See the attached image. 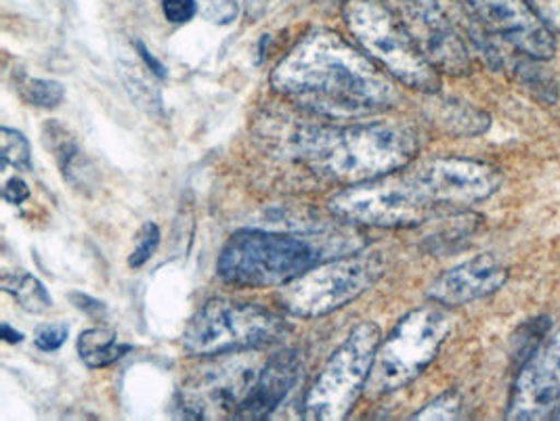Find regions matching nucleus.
<instances>
[{
	"mask_svg": "<svg viewBox=\"0 0 560 421\" xmlns=\"http://www.w3.org/2000/svg\"><path fill=\"white\" fill-rule=\"evenodd\" d=\"M342 17L359 49L390 78L420 93H436L441 89V72L434 70L416 45L406 22L383 0H347Z\"/></svg>",
	"mask_w": 560,
	"mask_h": 421,
	"instance_id": "20e7f679",
	"label": "nucleus"
},
{
	"mask_svg": "<svg viewBox=\"0 0 560 421\" xmlns=\"http://www.w3.org/2000/svg\"><path fill=\"white\" fill-rule=\"evenodd\" d=\"M0 148H2V166H13L18 171H32V153L26 137L7 126L0 128Z\"/></svg>",
	"mask_w": 560,
	"mask_h": 421,
	"instance_id": "aec40b11",
	"label": "nucleus"
},
{
	"mask_svg": "<svg viewBox=\"0 0 560 421\" xmlns=\"http://www.w3.org/2000/svg\"><path fill=\"white\" fill-rule=\"evenodd\" d=\"M135 49L139 50V55H141V59L145 61V66H148V70L152 72L153 75H158V78H166V68H164V63L162 61H158L155 57H153L152 52L148 50V47L141 43V40H135Z\"/></svg>",
	"mask_w": 560,
	"mask_h": 421,
	"instance_id": "c85d7f7f",
	"label": "nucleus"
},
{
	"mask_svg": "<svg viewBox=\"0 0 560 421\" xmlns=\"http://www.w3.org/2000/svg\"><path fill=\"white\" fill-rule=\"evenodd\" d=\"M22 100L43 109H52L63 101V86L55 80H43V78H30L24 75L18 84Z\"/></svg>",
	"mask_w": 560,
	"mask_h": 421,
	"instance_id": "6ab92c4d",
	"label": "nucleus"
},
{
	"mask_svg": "<svg viewBox=\"0 0 560 421\" xmlns=\"http://www.w3.org/2000/svg\"><path fill=\"white\" fill-rule=\"evenodd\" d=\"M70 300L77 304V308H80L82 313H86V315H91V317H102L103 313H105V306H103L100 300H95V297L86 296V294H82V292H74Z\"/></svg>",
	"mask_w": 560,
	"mask_h": 421,
	"instance_id": "cd10ccee",
	"label": "nucleus"
},
{
	"mask_svg": "<svg viewBox=\"0 0 560 421\" xmlns=\"http://www.w3.org/2000/svg\"><path fill=\"white\" fill-rule=\"evenodd\" d=\"M78 354L86 367L102 370L120 361L132 348L118 342L114 329L107 327H93L80 334L78 338Z\"/></svg>",
	"mask_w": 560,
	"mask_h": 421,
	"instance_id": "f3484780",
	"label": "nucleus"
},
{
	"mask_svg": "<svg viewBox=\"0 0 560 421\" xmlns=\"http://www.w3.org/2000/svg\"><path fill=\"white\" fill-rule=\"evenodd\" d=\"M546 25L560 27V0H527Z\"/></svg>",
	"mask_w": 560,
	"mask_h": 421,
	"instance_id": "a878e982",
	"label": "nucleus"
},
{
	"mask_svg": "<svg viewBox=\"0 0 560 421\" xmlns=\"http://www.w3.org/2000/svg\"><path fill=\"white\" fill-rule=\"evenodd\" d=\"M160 246V229L155 223H145L137 235V246L128 256V267L139 269L153 256V252Z\"/></svg>",
	"mask_w": 560,
	"mask_h": 421,
	"instance_id": "4be33fe9",
	"label": "nucleus"
},
{
	"mask_svg": "<svg viewBox=\"0 0 560 421\" xmlns=\"http://www.w3.org/2000/svg\"><path fill=\"white\" fill-rule=\"evenodd\" d=\"M383 273V260L376 254L334 258L285 283L278 294V302L281 308L296 317H326L363 296Z\"/></svg>",
	"mask_w": 560,
	"mask_h": 421,
	"instance_id": "1a4fd4ad",
	"label": "nucleus"
},
{
	"mask_svg": "<svg viewBox=\"0 0 560 421\" xmlns=\"http://www.w3.org/2000/svg\"><path fill=\"white\" fill-rule=\"evenodd\" d=\"M509 281V269L493 256L481 254L441 274L427 296L441 306H459L495 294Z\"/></svg>",
	"mask_w": 560,
	"mask_h": 421,
	"instance_id": "4468645a",
	"label": "nucleus"
},
{
	"mask_svg": "<svg viewBox=\"0 0 560 421\" xmlns=\"http://www.w3.org/2000/svg\"><path fill=\"white\" fill-rule=\"evenodd\" d=\"M125 82H127L128 91H130V95H132V100L137 101V103H141L143 105V95L148 97V101H150V109H160L162 107V103H160V95L158 93H153L155 89H150L139 75L135 78V74H132V78H128L127 74H125Z\"/></svg>",
	"mask_w": 560,
	"mask_h": 421,
	"instance_id": "393cba45",
	"label": "nucleus"
},
{
	"mask_svg": "<svg viewBox=\"0 0 560 421\" xmlns=\"http://www.w3.org/2000/svg\"><path fill=\"white\" fill-rule=\"evenodd\" d=\"M475 20L491 34L534 59L548 61L557 52L555 34L527 0H464Z\"/></svg>",
	"mask_w": 560,
	"mask_h": 421,
	"instance_id": "f8f14e48",
	"label": "nucleus"
},
{
	"mask_svg": "<svg viewBox=\"0 0 560 421\" xmlns=\"http://www.w3.org/2000/svg\"><path fill=\"white\" fill-rule=\"evenodd\" d=\"M462 418V397L456 390H450L441 397L431 400L427 407H422L418 413L411 416V420H458Z\"/></svg>",
	"mask_w": 560,
	"mask_h": 421,
	"instance_id": "412c9836",
	"label": "nucleus"
},
{
	"mask_svg": "<svg viewBox=\"0 0 560 421\" xmlns=\"http://www.w3.org/2000/svg\"><path fill=\"white\" fill-rule=\"evenodd\" d=\"M288 149L313 173L355 185L409 166L420 151V135L399 122L303 126L288 135Z\"/></svg>",
	"mask_w": 560,
	"mask_h": 421,
	"instance_id": "f03ea898",
	"label": "nucleus"
},
{
	"mask_svg": "<svg viewBox=\"0 0 560 421\" xmlns=\"http://www.w3.org/2000/svg\"><path fill=\"white\" fill-rule=\"evenodd\" d=\"M2 198L7 199L9 203H13V206L24 203L30 198V187H27L26 180L20 178V176L9 178L2 187Z\"/></svg>",
	"mask_w": 560,
	"mask_h": 421,
	"instance_id": "bb28decb",
	"label": "nucleus"
},
{
	"mask_svg": "<svg viewBox=\"0 0 560 421\" xmlns=\"http://www.w3.org/2000/svg\"><path fill=\"white\" fill-rule=\"evenodd\" d=\"M43 141L57 160L59 171L66 176V180L74 187H86L89 183V168L86 155L77 143V139L70 135V130L61 122H47L43 128Z\"/></svg>",
	"mask_w": 560,
	"mask_h": 421,
	"instance_id": "dca6fc26",
	"label": "nucleus"
},
{
	"mask_svg": "<svg viewBox=\"0 0 560 421\" xmlns=\"http://www.w3.org/2000/svg\"><path fill=\"white\" fill-rule=\"evenodd\" d=\"M328 208L340 221L383 229L416 226L439 210L411 168L349 185L328 201Z\"/></svg>",
	"mask_w": 560,
	"mask_h": 421,
	"instance_id": "0eeeda50",
	"label": "nucleus"
},
{
	"mask_svg": "<svg viewBox=\"0 0 560 421\" xmlns=\"http://www.w3.org/2000/svg\"><path fill=\"white\" fill-rule=\"evenodd\" d=\"M68 336H70V329L63 323L43 325V327H38V331L34 336V344L45 352H52V350L63 347Z\"/></svg>",
	"mask_w": 560,
	"mask_h": 421,
	"instance_id": "5701e85b",
	"label": "nucleus"
},
{
	"mask_svg": "<svg viewBox=\"0 0 560 421\" xmlns=\"http://www.w3.org/2000/svg\"><path fill=\"white\" fill-rule=\"evenodd\" d=\"M285 334L280 315L248 302L208 300L183 334V348L194 356H214L265 347Z\"/></svg>",
	"mask_w": 560,
	"mask_h": 421,
	"instance_id": "6e6552de",
	"label": "nucleus"
},
{
	"mask_svg": "<svg viewBox=\"0 0 560 421\" xmlns=\"http://www.w3.org/2000/svg\"><path fill=\"white\" fill-rule=\"evenodd\" d=\"M452 327L454 319L441 308L408 313L376 352L365 386L368 395L383 397L413 382L433 363Z\"/></svg>",
	"mask_w": 560,
	"mask_h": 421,
	"instance_id": "39448f33",
	"label": "nucleus"
},
{
	"mask_svg": "<svg viewBox=\"0 0 560 421\" xmlns=\"http://www.w3.org/2000/svg\"><path fill=\"white\" fill-rule=\"evenodd\" d=\"M162 13L168 20V24H187L196 17L198 2L196 0H162Z\"/></svg>",
	"mask_w": 560,
	"mask_h": 421,
	"instance_id": "b1692460",
	"label": "nucleus"
},
{
	"mask_svg": "<svg viewBox=\"0 0 560 421\" xmlns=\"http://www.w3.org/2000/svg\"><path fill=\"white\" fill-rule=\"evenodd\" d=\"M0 334H2V340L4 342H9V344H20L22 340H24V334H20V331H15L9 323H2V327H0Z\"/></svg>",
	"mask_w": 560,
	"mask_h": 421,
	"instance_id": "c756f323",
	"label": "nucleus"
},
{
	"mask_svg": "<svg viewBox=\"0 0 560 421\" xmlns=\"http://www.w3.org/2000/svg\"><path fill=\"white\" fill-rule=\"evenodd\" d=\"M2 290L15 297L27 313L43 315L51 308L52 300L45 285L30 273H4L0 281Z\"/></svg>",
	"mask_w": 560,
	"mask_h": 421,
	"instance_id": "a211bd4d",
	"label": "nucleus"
},
{
	"mask_svg": "<svg viewBox=\"0 0 560 421\" xmlns=\"http://www.w3.org/2000/svg\"><path fill=\"white\" fill-rule=\"evenodd\" d=\"M560 411V329L527 359L516 375L506 418L548 420Z\"/></svg>",
	"mask_w": 560,
	"mask_h": 421,
	"instance_id": "ddd939ff",
	"label": "nucleus"
},
{
	"mask_svg": "<svg viewBox=\"0 0 560 421\" xmlns=\"http://www.w3.org/2000/svg\"><path fill=\"white\" fill-rule=\"evenodd\" d=\"M378 348L381 327L376 323L357 325L306 390L303 418L313 421L345 420L368 386Z\"/></svg>",
	"mask_w": 560,
	"mask_h": 421,
	"instance_id": "423d86ee",
	"label": "nucleus"
},
{
	"mask_svg": "<svg viewBox=\"0 0 560 421\" xmlns=\"http://www.w3.org/2000/svg\"><path fill=\"white\" fill-rule=\"evenodd\" d=\"M411 173L436 208L472 206L491 198L502 185V173L493 164L470 157H433Z\"/></svg>",
	"mask_w": 560,
	"mask_h": 421,
	"instance_id": "9d476101",
	"label": "nucleus"
},
{
	"mask_svg": "<svg viewBox=\"0 0 560 421\" xmlns=\"http://www.w3.org/2000/svg\"><path fill=\"white\" fill-rule=\"evenodd\" d=\"M271 86L328 120H359L390 109L399 93L383 68L331 30H313L271 74Z\"/></svg>",
	"mask_w": 560,
	"mask_h": 421,
	"instance_id": "f257e3e1",
	"label": "nucleus"
},
{
	"mask_svg": "<svg viewBox=\"0 0 560 421\" xmlns=\"http://www.w3.org/2000/svg\"><path fill=\"white\" fill-rule=\"evenodd\" d=\"M328 242L292 233L244 229L230 237L217 262V274L235 288H280L324 260Z\"/></svg>",
	"mask_w": 560,
	"mask_h": 421,
	"instance_id": "7ed1b4c3",
	"label": "nucleus"
},
{
	"mask_svg": "<svg viewBox=\"0 0 560 421\" xmlns=\"http://www.w3.org/2000/svg\"><path fill=\"white\" fill-rule=\"evenodd\" d=\"M301 356L294 350H283L269 359V363L258 372L255 386L246 400L233 413L235 420H265L269 418L288 393L296 386L301 377Z\"/></svg>",
	"mask_w": 560,
	"mask_h": 421,
	"instance_id": "2eb2a0df",
	"label": "nucleus"
},
{
	"mask_svg": "<svg viewBox=\"0 0 560 421\" xmlns=\"http://www.w3.org/2000/svg\"><path fill=\"white\" fill-rule=\"evenodd\" d=\"M406 25L416 45L443 74H468L470 52L443 0H406Z\"/></svg>",
	"mask_w": 560,
	"mask_h": 421,
	"instance_id": "9b49d317",
	"label": "nucleus"
}]
</instances>
